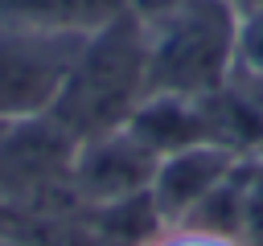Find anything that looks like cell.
<instances>
[{"label": "cell", "mask_w": 263, "mask_h": 246, "mask_svg": "<svg viewBox=\"0 0 263 246\" xmlns=\"http://www.w3.org/2000/svg\"><path fill=\"white\" fill-rule=\"evenodd\" d=\"M82 37L0 20V119L45 115Z\"/></svg>", "instance_id": "4"}, {"label": "cell", "mask_w": 263, "mask_h": 246, "mask_svg": "<svg viewBox=\"0 0 263 246\" xmlns=\"http://www.w3.org/2000/svg\"><path fill=\"white\" fill-rule=\"evenodd\" d=\"M238 74L263 78V4L242 16V29H238Z\"/></svg>", "instance_id": "8"}, {"label": "cell", "mask_w": 263, "mask_h": 246, "mask_svg": "<svg viewBox=\"0 0 263 246\" xmlns=\"http://www.w3.org/2000/svg\"><path fill=\"white\" fill-rule=\"evenodd\" d=\"M238 29L242 16L222 0H181L148 33V94L205 98L230 86L238 74Z\"/></svg>", "instance_id": "2"}, {"label": "cell", "mask_w": 263, "mask_h": 246, "mask_svg": "<svg viewBox=\"0 0 263 246\" xmlns=\"http://www.w3.org/2000/svg\"><path fill=\"white\" fill-rule=\"evenodd\" d=\"M242 164V156L226 144H189L181 152L160 156L156 176H152V209L164 225H185L201 201Z\"/></svg>", "instance_id": "6"}, {"label": "cell", "mask_w": 263, "mask_h": 246, "mask_svg": "<svg viewBox=\"0 0 263 246\" xmlns=\"http://www.w3.org/2000/svg\"><path fill=\"white\" fill-rule=\"evenodd\" d=\"M222 4H230V8L238 12V16H247V12H255V8L263 4V0H222Z\"/></svg>", "instance_id": "10"}, {"label": "cell", "mask_w": 263, "mask_h": 246, "mask_svg": "<svg viewBox=\"0 0 263 246\" xmlns=\"http://www.w3.org/2000/svg\"><path fill=\"white\" fill-rule=\"evenodd\" d=\"M156 164H160V156L148 144H140L127 127L82 139L74 152V168H70L74 197H78V205H90V209L136 201L152 189Z\"/></svg>", "instance_id": "5"}, {"label": "cell", "mask_w": 263, "mask_h": 246, "mask_svg": "<svg viewBox=\"0 0 263 246\" xmlns=\"http://www.w3.org/2000/svg\"><path fill=\"white\" fill-rule=\"evenodd\" d=\"M148 98V33L144 20L123 12L111 25L82 37L49 119H58L78 144L127 127V119Z\"/></svg>", "instance_id": "1"}, {"label": "cell", "mask_w": 263, "mask_h": 246, "mask_svg": "<svg viewBox=\"0 0 263 246\" xmlns=\"http://www.w3.org/2000/svg\"><path fill=\"white\" fill-rule=\"evenodd\" d=\"M181 0H123V8L132 12V16H140V20H156V16H164L168 8H177Z\"/></svg>", "instance_id": "9"}, {"label": "cell", "mask_w": 263, "mask_h": 246, "mask_svg": "<svg viewBox=\"0 0 263 246\" xmlns=\"http://www.w3.org/2000/svg\"><path fill=\"white\" fill-rule=\"evenodd\" d=\"M123 12H127L123 0H0V20L41 33H74V37H86Z\"/></svg>", "instance_id": "7"}, {"label": "cell", "mask_w": 263, "mask_h": 246, "mask_svg": "<svg viewBox=\"0 0 263 246\" xmlns=\"http://www.w3.org/2000/svg\"><path fill=\"white\" fill-rule=\"evenodd\" d=\"M74 152L78 139L49 115L0 119V197L12 209H45L62 193L74 197Z\"/></svg>", "instance_id": "3"}]
</instances>
